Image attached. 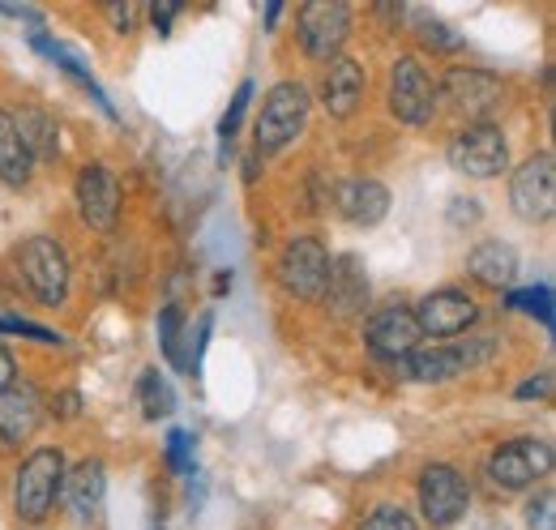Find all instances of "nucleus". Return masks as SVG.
<instances>
[{"mask_svg": "<svg viewBox=\"0 0 556 530\" xmlns=\"http://www.w3.org/2000/svg\"><path fill=\"white\" fill-rule=\"evenodd\" d=\"M61 479H65V445H35L13 470V514L26 527L48 522L61 501Z\"/></svg>", "mask_w": 556, "mask_h": 530, "instance_id": "f257e3e1", "label": "nucleus"}, {"mask_svg": "<svg viewBox=\"0 0 556 530\" xmlns=\"http://www.w3.org/2000/svg\"><path fill=\"white\" fill-rule=\"evenodd\" d=\"M308 112H313V94H308L304 81H278V86H270L266 99H262V108H257L253 154H262V159L282 154L304 132Z\"/></svg>", "mask_w": 556, "mask_h": 530, "instance_id": "f03ea898", "label": "nucleus"}, {"mask_svg": "<svg viewBox=\"0 0 556 530\" xmlns=\"http://www.w3.org/2000/svg\"><path fill=\"white\" fill-rule=\"evenodd\" d=\"M13 262H17V278H22V287L30 291L35 304L61 308L70 300L73 265L56 236H30V240H22L17 253H13Z\"/></svg>", "mask_w": 556, "mask_h": 530, "instance_id": "7ed1b4c3", "label": "nucleus"}, {"mask_svg": "<svg viewBox=\"0 0 556 530\" xmlns=\"http://www.w3.org/2000/svg\"><path fill=\"white\" fill-rule=\"evenodd\" d=\"M386 108L399 125L407 129H424L437 121L441 112V90H437V77L428 73V65L419 61L416 52H403L394 65H390V86H386Z\"/></svg>", "mask_w": 556, "mask_h": 530, "instance_id": "20e7f679", "label": "nucleus"}, {"mask_svg": "<svg viewBox=\"0 0 556 530\" xmlns=\"http://www.w3.org/2000/svg\"><path fill=\"white\" fill-rule=\"evenodd\" d=\"M553 463L556 454L544 437H514V441L492 445L484 475L501 492H531L535 483H544L553 475Z\"/></svg>", "mask_w": 556, "mask_h": 530, "instance_id": "39448f33", "label": "nucleus"}, {"mask_svg": "<svg viewBox=\"0 0 556 530\" xmlns=\"http://www.w3.org/2000/svg\"><path fill=\"white\" fill-rule=\"evenodd\" d=\"M419 518L428 530H454L471 509V483L454 463H428L416 475Z\"/></svg>", "mask_w": 556, "mask_h": 530, "instance_id": "423d86ee", "label": "nucleus"}, {"mask_svg": "<svg viewBox=\"0 0 556 530\" xmlns=\"http://www.w3.org/2000/svg\"><path fill=\"white\" fill-rule=\"evenodd\" d=\"M441 99L467 121V125H492V116L505 108V81L480 65H454L437 81Z\"/></svg>", "mask_w": 556, "mask_h": 530, "instance_id": "0eeeda50", "label": "nucleus"}, {"mask_svg": "<svg viewBox=\"0 0 556 530\" xmlns=\"http://www.w3.org/2000/svg\"><path fill=\"white\" fill-rule=\"evenodd\" d=\"M445 159L467 180H496L509 172V137L501 125H463L450 137Z\"/></svg>", "mask_w": 556, "mask_h": 530, "instance_id": "6e6552de", "label": "nucleus"}, {"mask_svg": "<svg viewBox=\"0 0 556 530\" xmlns=\"http://www.w3.org/2000/svg\"><path fill=\"white\" fill-rule=\"evenodd\" d=\"M295 35H300V52L308 61H334L343 56L351 39V9L343 0H308L295 13Z\"/></svg>", "mask_w": 556, "mask_h": 530, "instance_id": "1a4fd4ad", "label": "nucleus"}, {"mask_svg": "<svg viewBox=\"0 0 556 530\" xmlns=\"http://www.w3.org/2000/svg\"><path fill=\"white\" fill-rule=\"evenodd\" d=\"M330 265H334V257L317 236H295L278 253V287L287 295H295V300H321L326 282H330Z\"/></svg>", "mask_w": 556, "mask_h": 530, "instance_id": "9d476101", "label": "nucleus"}, {"mask_svg": "<svg viewBox=\"0 0 556 530\" xmlns=\"http://www.w3.org/2000/svg\"><path fill=\"white\" fill-rule=\"evenodd\" d=\"M73 201H77V214L90 231H116L121 227V180L108 163H81L77 167V180H73Z\"/></svg>", "mask_w": 556, "mask_h": 530, "instance_id": "9b49d317", "label": "nucleus"}, {"mask_svg": "<svg viewBox=\"0 0 556 530\" xmlns=\"http://www.w3.org/2000/svg\"><path fill=\"white\" fill-rule=\"evenodd\" d=\"M509 205L522 223H548L556 214V163L548 150L531 154L509 176Z\"/></svg>", "mask_w": 556, "mask_h": 530, "instance_id": "f8f14e48", "label": "nucleus"}, {"mask_svg": "<svg viewBox=\"0 0 556 530\" xmlns=\"http://www.w3.org/2000/svg\"><path fill=\"white\" fill-rule=\"evenodd\" d=\"M412 317L419 326V338H458V333L480 326V304L463 287H441L419 300Z\"/></svg>", "mask_w": 556, "mask_h": 530, "instance_id": "ddd939ff", "label": "nucleus"}, {"mask_svg": "<svg viewBox=\"0 0 556 530\" xmlns=\"http://www.w3.org/2000/svg\"><path fill=\"white\" fill-rule=\"evenodd\" d=\"M364 342H368V355H372V359H381V364H403L424 338H419V326L407 304H386V308H377V313L368 317Z\"/></svg>", "mask_w": 556, "mask_h": 530, "instance_id": "4468645a", "label": "nucleus"}, {"mask_svg": "<svg viewBox=\"0 0 556 530\" xmlns=\"http://www.w3.org/2000/svg\"><path fill=\"white\" fill-rule=\"evenodd\" d=\"M103 501H108V463L103 458H81V463L65 466L61 505L70 509L73 522H94L103 514Z\"/></svg>", "mask_w": 556, "mask_h": 530, "instance_id": "2eb2a0df", "label": "nucleus"}, {"mask_svg": "<svg viewBox=\"0 0 556 530\" xmlns=\"http://www.w3.org/2000/svg\"><path fill=\"white\" fill-rule=\"evenodd\" d=\"M317 90H321V108H326L330 121H351L359 112L364 94H368V73L351 56H334V61H326Z\"/></svg>", "mask_w": 556, "mask_h": 530, "instance_id": "dca6fc26", "label": "nucleus"}, {"mask_svg": "<svg viewBox=\"0 0 556 530\" xmlns=\"http://www.w3.org/2000/svg\"><path fill=\"white\" fill-rule=\"evenodd\" d=\"M330 198H334V210L348 218L351 227H377L390 214V189L372 176H343L330 189Z\"/></svg>", "mask_w": 556, "mask_h": 530, "instance_id": "f3484780", "label": "nucleus"}, {"mask_svg": "<svg viewBox=\"0 0 556 530\" xmlns=\"http://www.w3.org/2000/svg\"><path fill=\"white\" fill-rule=\"evenodd\" d=\"M321 304H326V308H330L339 321L364 317V308H368V274H364L359 257H334Z\"/></svg>", "mask_w": 556, "mask_h": 530, "instance_id": "a211bd4d", "label": "nucleus"}, {"mask_svg": "<svg viewBox=\"0 0 556 530\" xmlns=\"http://www.w3.org/2000/svg\"><path fill=\"white\" fill-rule=\"evenodd\" d=\"M30 48H35L39 56H48V61H52L56 68H65L73 81H77V86H81V90H86V94H90V99L103 108V116H108V121H116V108H112L108 90L99 86V77L90 73V65H86V61L73 52L65 39H56V35H48V30H35V35H30Z\"/></svg>", "mask_w": 556, "mask_h": 530, "instance_id": "6ab92c4d", "label": "nucleus"}, {"mask_svg": "<svg viewBox=\"0 0 556 530\" xmlns=\"http://www.w3.org/2000/svg\"><path fill=\"white\" fill-rule=\"evenodd\" d=\"M43 424V406L30 386H13L9 394H0V441L4 445H22L39 432Z\"/></svg>", "mask_w": 556, "mask_h": 530, "instance_id": "aec40b11", "label": "nucleus"}, {"mask_svg": "<svg viewBox=\"0 0 556 530\" xmlns=\"http://www.w3.org/2000/svg\"><path fill=\"white\" fill-rule=\"evenodd\" d=\"M467 274L492 287V291H505L514 278H518V249L509 240H480L471 253H467Z\"/></svg>", "mask_w": 556, "mask_h": 530, "instance_id": "412c9836", "label": "nucleus"}, {"mask_svg": "<svg viewBox=\"0 0 556 530\" xmlns=\"http://www.w3.org/2000/svg\"><path fill=\"white\" fill-rule=\"evenodd\" d=\"M403 368H407V377L419 381V386H445V381H454V377L467 373L458 346H445V342H419L416 351L403 359Z\"/></svg>", "mask_w": 556, "mask_h": 530, "instance_id": "4be33fe9", "label": "nucleus"}, {"mask_svg": "<svg viewBox=\"0 0 556 530\" xmlns=\"http://www.w3.org/2000/svg\"><path fill=\"white\" fill-rule=\"evenodd\" d=\"M9 121H13V129H17L22 146L30 150L35 163L61 154V129H56V121L48 116V108H39V103H22L17 112H9Z\"/></svg>", "mask_w": 556, "mask_h": 530, "instance_id": "5701e85b", "label": "nucleus"}, {"mask_svg": "<svg viewBox=\"0 0 556 530\" xmlns=\"http://www.w3.org/2000/svg\"><path fill=\"white\" fill-rule=\"evenodd\" d=\"M30 180H35V159H30V150L22 146V137L13 129L9 112H0V185L26 189Z\"/></svg>", "mask_w": 556, "mask_h": 530, "instance_id": "b1692460", "label": "nucleus"}, {"mask_svg": "<svg viewBox=\"0 0 556 530\" xmlns=\"http://www.w3.org/2000/svg\"><path fill=\"white\" fill-rule=\"evenodd\" d=\"M138 406L146 419H167V415H176V390H172V381H167L159 368H146V373H141Z\"/></svg>", "mask_w": 556, "mask_h": 530, "instance_id": "393cba45", "label": "nucleus"}, {"mask_svg": "<svg viewBox=\"0 0 556 530\" xmlns=\"http://www.w3.org/2000/svg\"><path fill=\"white\" fill-rule=\"evenodd\" d=\"M159 346H163V359L185 373V313H180V304H163V313H159Z\"/></svg>", "mask_w": 556, "mask_h": 530, "instance_id": "a878e982", "label": "nucleus"}, {"mask_svg": "<svg viewBox=\"0 0 556 530\" xmlns=\"http://www.w3.org/2000/svg\"><path fill=\"white\" fill-rule=\"evenodd\" d=\"M253 94H257V86H253V77H244V81L236 86V94H231L223 121H218V141H223V154H218V159H223V163H227V154H231V141H236V132H240V121H244Z\"/></svg>", "mask_w": 556, "mask_h": 530, "instance_id": "bb28decb", "label": "nucleus"}, {"mask_svg": "<svg viewBox=\"0 0 556 530\" xmlns=\"http://www.w3.org/2000/svg\"><path fill=\"white\" fill-rule=\"evenodd\" d=\"M509 308L527 313V317H540L548 330H553V282H535V287H522V291H509L505 295Z\"/></svg>", "mask_w": 556, "mask_h": 530, "instance_id": "cd10ccee", "label": "nucleus"}, {"mask_svg": "<svg viewBox=\"0 0 556 530\" xmlns=\"http://www.w3.org/2000/svg\"><path fill=\"white\" fill-rule=\"evenodd\" d=\"M359 530H419V522L412 518L407 505H399V501H377V505L359 518Z\"/></svg>", "mask_w": 556, "mask_h": 530, "instance_id": "c85d7f7f", "label": "nucleus"}, {"mask_svg": "<svg viewBox=\"0 0 556 530\" xmlns=\"http://www.w3.org/2000/svg\"><path fill=\"white\" fill-rule=\"evenodd\" d=\"M416 30H419V43H424V48H432V52H458V48H463V35H458L454 26H445L441 17L419 13Z\"/></svg>", "mask_w": 556, "mask_h": 530, "instance_id": "c756f323", "label": "nucleus"}, {"mask_svg": "<svg viewBox=\"0 0 556 530\" xmlns=\"http://www.w3.org/2000/svg\"><path fill=\"white\" fill-rule=\"evenodd\" d=\"M193 445H198L193 432H185V428H172L167 432V454L163 458H167V466L176 475H193Z\"/></svg>", "mask_w": 556, "mask_h": 530, "instance_id": "7c9ffc66", "label": "nucleus"}, {"mask_svg": "<svg viewBox=\"0 0 556 530\" xmlns=\"http://www.w3.org/2000/svg\"><path fill=\"white\" fill-rule=\"evenodd\" d=\"M527 530H556V492L553 488H540V492L527 501Z\"/></svg>", "mask_w": 556, "mask_h": 530, "instance_id": "2f4dec72", "label": "nucleus"}, {"mask_svg": "<svg viewBox=\"0 0 556 530\" xmlns=\"http://www.w3.org/2000/svg\"><path fill=\"white\" fill-rule=\"evenodd\" d=\"M210 330H214V313H202V321H198V338L189 342L193 351L185 355V373H202V355H206V342H210Z\"/></svg>", "mask_w": 556, "mask_h": 530, "instance_id": "473e14b6", "label": "nucleus"}, {"mask_svg": "<svg viewBox=\"0 0 556 530\" xmlns=\"http://www.w3.org/2000/svg\"><path fill=\"white\" fill-rule=\"evenodd\" d=\"M81 406H86V402H81L77 390H61V394L52 398V415H56V419H65V424L81 419Z\"/></svg>", "mask_w": 556, "mask_h": 530, "instance_id": "72a5a7b5", "label": "nucleus"}, {"mask_svg": "<svg viewBox=\"0 0 556 530\" xmlns=\"http://www.w3.org/2000/svg\"><path fill=\"white\" fill-rule=\"evenodd\" d=\"M108 17H112V26H116L121 35H129V30H138L141 9L138 4H108Z\"/></svg>", "mask_w": 556, "mask_h": 530, "instance_id": "f704fd0d", "label": "nucleus"}, {"mask_svg": "<svg viewBox=\"0 0 556 530\" xmlns=\"http://www.w3.org/2000/svg\"><path fill=\"white\" fill-rule=\"evenodd\" d=\"M553 394V373H535V377H527V386H518L514 398H522V402H531V398H548Z\"/></svg>", "mask_w": 556, "mask_h": 530, "instance_id": "c9c22d12", "label": "nucleus"}, {"mask_svg": "<svg viewBox=\"0 0 556 530\" xmlns=\"http://www.w3.org/2000/svg\"><path fill=\"white\" fill-rule=\"evenodd\" d=\"M17 386V359H13V351L0 342V394H9Z\"/></svg>", "mask_w": 556, "mask_h": 530, "instance_id": "e433bc0d", "label": "nucleus"}, {"mask_svg": "<svg viewBox=\"0 0 556 530\" xmlns=\"http://www.w3.org/2000/svg\"><path fill=\"white\" fill-rule=\"evenodd\" d=\"M176 13H180V0H163V4H154V13H150V17H154L159 35H167V30H172V17H176Z\"/></svg>", "mask_w": 556, "mask_h": 530, "instance_id": "4c0bfd02", "label": "nucleus"}, {"mask_svg": "<svg viewBox=\"0 0 556 530\" xmlns=\"http://www.w3.org/2000/svg\"><path fill=\"white\" fill-rule=\"evenodd\" d=\"M278 13H282V0H270V4H266V30H275Z\"/></svg>", "mask_w": 556, "mask_h": 530, "instance_id": "58836bf2", "label": "nucleus"}, {"mask_svg": "<svg viewBox=\"0 0 556 530\" xmlns=\"http://www.w3.org/2000/svg\"><path fill=\"white\" fill-rule=\"evenodd\" d=\"M218 282H214V295H227L231 291V274H214Z\"/></svg>", "mask_w": 556, "mask_h": 530, "instance_id": "ea45409f", "label": "nucleus"}]
</instances>
